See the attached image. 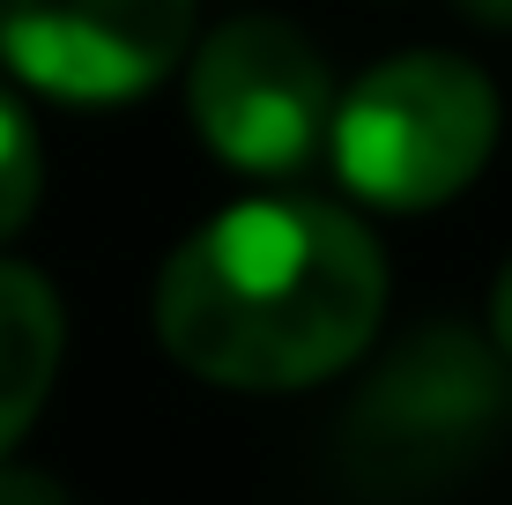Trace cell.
<instances>
[{
  "mask_svg": "<svg viewBox=\"0 0 512 505\" xmlns=\"http://www.w3.org/2000/svg\"><path fill=\"white\" fill-rule=\"evenodd\" d=\"M386 312V260L327 201H245L186 238L156 283V342L216 387L275 394L342 372Z\"/></svg>",
  "mask_w": 512,
  "mask_h": 505,
  "instance_id": "1",
  "label": "cell"
},
{
  "mask_svg": "<svg viewBox=\"0 0 512 505\" xmlns=\"http://www.w3.org/2000/svg\"><path fill=\"white\" fill-rule=\"evenodd\" d=\"M512 416V372L468 327H416L342 424V461L372 491H431L490 454Z\"/></svg>",
  "mask_w": 512,
  "mask_h": 505,
  "instance_id": "2",
  "label": "cell"
},
{
  "mask_svg": "<svg viewBox=\"0 0 512 505\" xmlns=\"http://www.w3.org/2000/svg\"><path fill=\"white\" fill-rule=\"evenodd\" d=\"M498 142V97L453 52L386 60L334 112V171L379 208H438L483 171Z\"/></svg>",
  "mask_w": 512,
  "mask_h": 505,
  "instance_id": "3",
  "label": "cell"
},
{
  "mask_svg": "<svg viewBox=\"0 0 512 505\" xmlns=\"http://www.w3.org/2000/svg\"><path fill=\"white\" fill-rule=\"evenodd\" d=\"M327 60L305 30L245 15L223 23L193 60V127L238 171H297L327 134Z\"/></svg>",
  "mask_w": 512,
  "mask_h": 505,
  "instance_id": "4",
  "label": "cell"
},
{
  "mask_svg": "<svg viewBox=\"0 0 512 505\" xmlns=\"http://www.w3.org/2000/svg\"><path fill=\"white\" fill-rule=\"evenodd\" d=\"M193 0H0V52L45 97L119 104L171 75Z\"/></svg>",
  "mask_w": 512,
  "mask_h": 505,
  "instance_id": "5",
  "label": "cell"
},
{
  "mask_svg": "<svg viewBox=\"0 0 512 505\" xmlns=\"http://www.w3.org/2000/svg\"><path fill=\"white\" fill-rule=\"evenodd\" d=\"M60 372V298L30 268L0 260V454L30 431Z\"/></svg>",
  "mask_w": 512,
  "mask_h": 505,
  "instance_id": "6",
  "label": "cell"
},
{
  "mask_svg": "<svg viewBox=\"0 0 512 505\" xmlns=\"http://www.w3.org/2000/svg\"><path fill=\"white\" fill-rule=\"evenodd\" d=\"M38 186H45V164H38V134L30 119L15 112V97L0 90V238H15L38 208Z\"/></svg>",
  "mask_w": 512,
  "mask_h": 505,
  "instance_id": "7",
  "label": "cell"
},
{
  "mask_svg": "<svg viewBox=\"0 0 512 505\" xmlns=\"http://www.w3.org/2000/svg\"><path fill=\"white\" fill-rule=\"evenodd\" d=\"M0 505H75V498L45 468H0Z\"/></svg>",
  "mask_w": 512,
  "mask_h": 505,
  "instance_id": "8",
  "label": "cell"
},
{
  "mask_svg": "<svg viewBox=\"0 0 512 505\" xmlns=\"http://www.w3.org/2000/svg\"><path fill=\"white\" fill-rule=\"evenodd\" d=\"M490 335H498V350L512 357V260H505L498 290H490Z\"/></svg>",
  "mask_w": 512,
  "mask_h": 505,
  "instance_id": "9",
  "label": "cell"
},
{
  "mask_svg": "<svg viewBox=\"0 0 512 505\" xmlns=\"http://www.w3.org/2000/svg\"><path fill=\"white\" fill-rule=\"evenodd\" d=\"M461 15H475V23H490V30H512V0H453Z\"/></svg>",
  "mask_w": 512,
  "mask_h": 505,
  "instance_id": "10",
  "label": "cell"
}]
</instances>
